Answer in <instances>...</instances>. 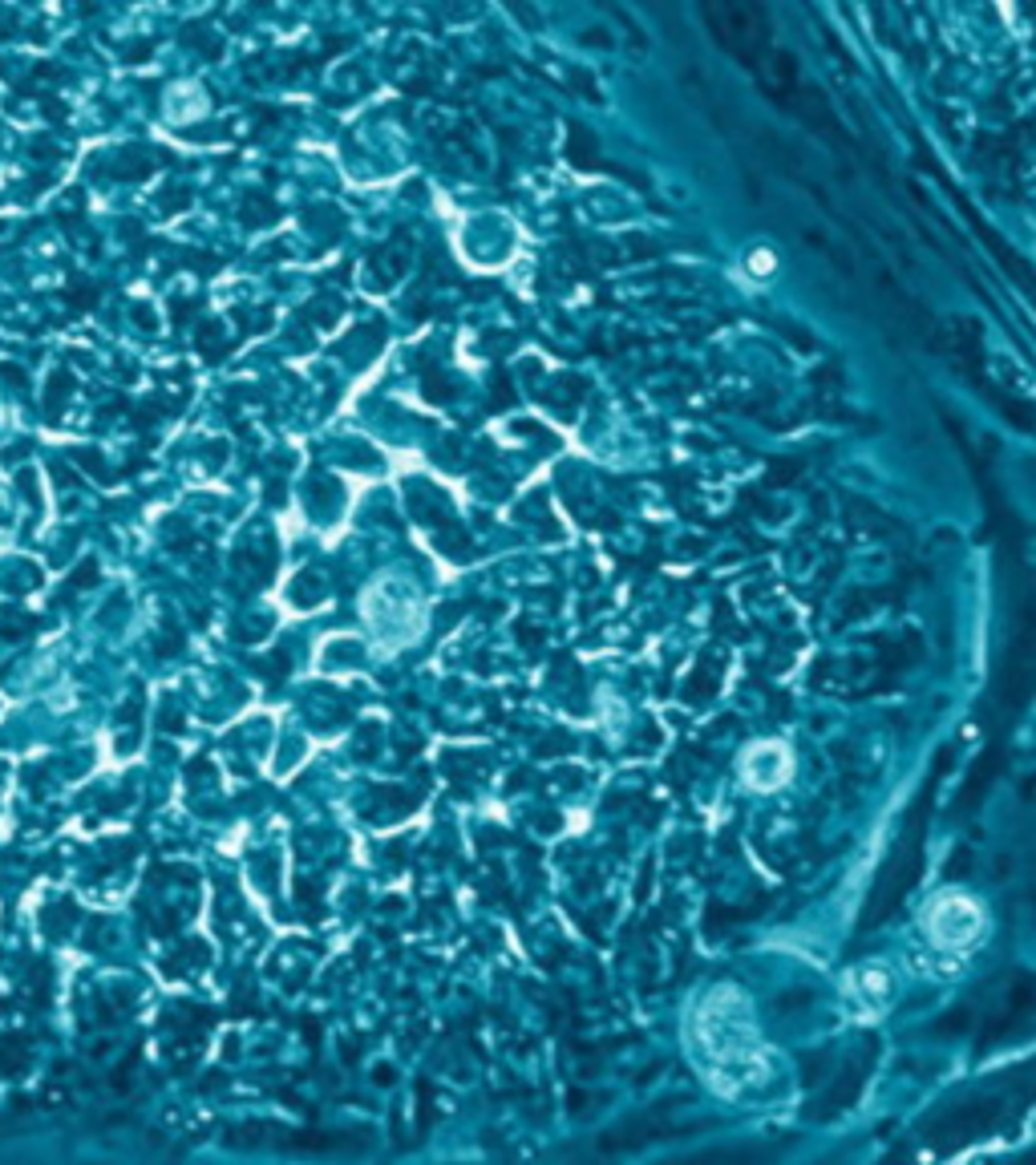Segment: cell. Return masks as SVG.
Masks as SVG:
<instances>
[{
  "instance_id": "cell-4",
  "label": "cell",
  "mask_w": 1036,
  "mask_h": 1165,
  "mask_svg": "<svg viewBox=\"0 0 1036 1165\" xmlns=\"http://www.w3.org/2000/svg\"><path fill=\"white\" fill-rule=\"evenodd\" d=\"M794 773V757L781 741H757L749 753L741 757V777L745 786L757 789V793H773L790 781Z\"/></svg>"
},
{
  "instance_id": "cell-1",
  "label": "cell",
  "mask_w": 1036,
  "mask_h": 1165,
  "mask_svg": "<svg viewBox=\"0 0 1036 1165\" xmlns=\"http://www.w3.org/2000/svg\"><path fill=\"white\" fill-rule=\"evenodd\" d=\"M688 1052L704 1081L725 1097H753L773 1081V1056L761 1044L749 999L737 988H713L688 1012Z\"/></svg>"
},
{
  "instance_id": "cell-16",
  "label": "cell",
  "mask_w": 1036,
  "mask_h": 1165,
  "mask_svg": "<svg viewBox=\"0 0 1036 1165\" xmlns=\"http://www.w3.org/2000/svg\"><path fill=\"white\" fill-rule=\"evenodd\" d=\"M0 377H5V380H12L16 389L25 385V373H21V369H12V364H0Z\"/></svg>"
},
{
  "instance_id": "cell-9",
  "label": "cell",
  "mask_w": 1036,
  "mask_h": 1165,
  "mask_svg": "<svg viewBox=\"0 0 1036 1165\" xmlns=\"http://www.w3.org/2000/svg\"><path fill=\"white\" fill-rule=\"evenodd\" d=\"M426 397H429V400H449V397H453V389H449V380H446V377H442V373H438V377H433V373H429V377H426Z\"/></svg>"
},
{
  "instance_id": "cell-17",
  "label": "cell",
  "mask_w": 1036,
  "mask_h": 1165,
  "mask_svg": "<svg viewBox=\"0 0 1036 1165\" xmlns=\"http://www.w3.org/2000/svg\"><path fill=\"white\" fill-rule=\"evenodd\" d=\"M1024 1133H1028V1137H1036V1108H1032L1028 1121H1024Z\"/></svg>"
},
{
  "instance_id": "cell-10",
  "label": "cell",
  "mask_w": 1036,
  "mask_h": 1165,
  "mask_svg": "<svg viewBox=\"0 0 1036 1165\" xmlns=\"http://www.w3.org/2000/svg\"><path fill=\"white\" fill-rule=\"evenodd\" d=\"M74 458H78V466H85L89 473H98V478H105V462H102V453H98V449H78Z\"/></svg>"
},
{
  "instance_id": "cell-15",
  "label": "cell",
  "mask_w": 1036,
  "mask_h": 1165,
  "mask_svg": "<svg viewBox=\"0 0 1036 1165\" xmlns=\"http://www.w3.org/2000/svg\"><path fill=\"white\" fill-rule=\"evenodd\" d=\"M21 490H25V498H29L33 506H37V482H33V473H29V469L21 473Z\"/></svg>"
},
{
  "instance_id": "cell-6",
  "label": "cell",
  "mask_w": 1036,
  "mask_h": 1165,
  "mask_svg": "<svg viewBox=\"0 0 1036 1165\" xmlns=\"http://www.w3.org/2000/svg\"><path fill=\"white\" fill-rule=\"evenodd\" d=\"M69 385H74V377H69V373H53L49 393H45V409H49V417H61L65 400H69Z\"/></svg>"
},
{
  "instance_id": "cell-14",
  "label": "cell",
  "mask_w": 1036,
  "mask_h": 1165,
  "mask_svg": "<svg viewBox=\"0 0 1036 1165\" xmlns=\"http://www.w3.org/2000/svg\"><path fill=\"white\" fill-rule=\"evenodd\" d=\"M304 582H312V579L304 575ZM292 599H296V604H320V599H324V587H296Z\"/></svg>"
},
{
  "instance_id": "cell-12",
  "label": "cell",
  "mask_w": 1036,
  "mask_h": 1165,
  "mask_svg": "<svg viewBox=\"0 0 1036 1165\" xmlns=\"http://www.w3.org/2000/svg\"><path fill=\"white\" fill-rule=\"evenodd\" d=\"M162 194H167V198H162V211H167V215H171L174 207L183 211V207L191 203V194H187V191H174V187H171V191H162Z\"/></svg>"
},
{
  "instance_id": "cell-11",
  "label": "cell",
  "mask_w": 1036,
  "mask_h": 1165,
  "mask_svg": "<svg viewBox=\"0 0 1036 1165\" xmlns=\"http://www.w3.org/2000/svg\"><path fill=\"white\" fill-rule=\"evenodd\" d=\"M94 579H98V559H85L74 571V587H94Z\"/></svg>"
},
{
  "instance_id": "cell-7",
  "label": "cell",
  "mask_w": 1036,
  "mask_h": 1165,
  "mask_svg": "<svg viewBox=\"0 0 1036 1165\" xmlns=\"http://www.w3.org/2000/svg\"><path fill=\"white\" fill-rule=\"evenodd\" d=\"M276 215H280V207H276V203H267L264 194H251V198H247V207H243V218H247V223H256V227H260V223H267V218H276Z\"/></svg>"
},
{
  "instance_id": "cell-8",
  "label": "cell",
  "mask_w": 1036,
  "mask_h": 1165,
  "mask_svg": "<svg viewBox=\"0 0 1036 1165\" xmlns=\"http://www.w3.org/2000/svg\"><path fill=\"white\" fill-rule=\"evenodd\" d=\"M65 300H69V304H81V308H94V304H98V291L89 287V284H69Z\"/></svg>"
},
{
  "instance_id": "cell-13",
  "label": "cell",
  "mask_w": 1036,
  "mask_h": 1165,
  "mask_svg": "<svg viewBox=\"0 0 1036 1165\" xmlns=\"http://www.w3.org/2000/svg\"><path fill=\"white\" fill-rule=\"evenodd\" d=\"M749 271H757V276H770L773 271V255L761 247V251H753V260H749Z\"/></svg>"
},
{
  "instance_id": "cell-5",
  "label": "cell",
  "mask_w": 1036,
  "mask_h": 1165,
  "mask_svg": "<svg viewBox=\"0 0 1036 1165\" xmlns=\"http://www.w3.org/2000/svg\"><path fill=\"white\" fill-rule=\"evenodd\" d=\"M154 150H142V146H126V150H118L114 154V167L105 171V174H114V178H147L150 171H154Z\"/></svg>"
},
{
  "instance_id": "cell-3",
  "label": "cell",
  "mask_w": 1036,
  "mask_h": 1165,
  "mask_svg": "<svg viewBox=\"0 0 1036 1165\" xmlns=\"http://www.w3.org/2000/svg\"><path fill=\"white\" fill-rule=\"evenodd\" d=\"M842 988H846L854 1016L875 1019L890 1008V999H895V971H890L886 963H859V968L846 971Z\"/></svg>"
},
{
  "instance_id": "cell-2",
  "label": "cell",
  "mask_w": 1036,
  "mask_h": 1165,
  "mask_svg": "<svg viewBox=\"0 0 1036 1165\" xmlns=\"http://www.w3.org/2000/svg\"><path fill=\"white\" fill-rule=\"evenodd\" d=\"M984 931H988L984 906L972 895H963V890H943V895H935L923 906V935L948 955H963L979 947Z\"/></svg>"
}]
</instances>
